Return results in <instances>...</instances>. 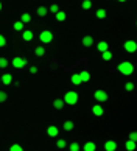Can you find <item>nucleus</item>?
<instances>
[{
  "instance_id": "obj_1",
  "label": "nucleus",
  "mask_w": 137,
  "mask_h": 151,
  "mask_svg": "<svg viewBox=\"0 0 137 151\" xmlns=\"http://www.w3.org/2000/svg\"><path fill=\"white\" fill-rule=\"evenodd\" d=\"M117 69H118L120 73L125 75V76H129V75L134 73V64L129 63V61H123V63H120L117 65Z\"/></svg>"
},
{
  "instance_id": "obj_2",
  "label": "nucleus",
  "mask_w": 137,
  "mask_h": 151,
  "mask_svg": "<svg viewBox=\"0 0 137 151\" xmlns=\"http://www.w3.org/2000/svg\"><path fill=\"white\" fill-rule=\"evenodd\" d=\"M62 100H64V103L68 104V106H75L78 103V93L75 91H68V92H66Z\"/></svg>"
},
{
  "instance_id": "obj_3",
  "label": "nucleus",
  "mask_w": 137,
  "mask_h": 151,
  "mask_svg": "<svg viewBox=\"0 0 137 151\" xmlns=\"http://www.w3.org/2000/svg\"><path fill=\"white\" fill-rule=\"evenodd\" d=\"M94 98H95L98 103H105V101H107V100H109V95H107L106 91H101V89H100V91H95Z\"/></svg>"
},
{
  "instance_id": "obj_4",
  "label": "nucleus",
  "mask_w": 137,
  "mask_h": 151,
  "mask_svg": "<svg viewBox=\"0 0 137 151\" xmlns=\"http://www.w3.org/2000/svg\"><path fill=\"white\" fill-rule=\"evenodd\" d=\"M39 39H41L42 44H50L51 41H53V33H51L50 30H44L41 35H39Z\"/></svg>"
},
{
  "instance_id": "obj_5",
  "label": "nucleus",
  "mask_w": 137,
  "mask_h": 151,
  "mask_svg": "<svg viewBox=\"0 0 137 151\" xmlns=\"http://www.w3.org/2000/svg\"><path fill=\"white\" fill-rule=\"evenodd\" d=\"M13 67H16V69H24V67L28 64V61L25 59V58H20V56H16L14 59H13Z\"/></svg>"
},
{
  "instance_id": "obj_6",
  "label": "nucleus",
  "mask_w": 137,
  "mask_h": 151,
  "mask_svg": "<svg viewBox=\"0 0 137 151\" xmlns=\"http://www.w3.org/2000/svg\"><path fill=\"white\" fill-rule=\"evenodd\" d=\"M123 48L126 50L128 53H136L137 52V42L136 41H126L123 44Z\"/></svg>"
},
{
  "instance_id": "obj_7",
  "label": "nucleus",
  "mask_w": 137,
  "mask_h": 151,
  "mask_svg": "<svg viewBox=\"0 0 137 151\" xmlns=\"http://www.w3.org/2000/svg\"><path fill=\"white\" fill-rule=\"evenodd\" d=\"M92 114H94L95 117H101L103 114H105V109H103V106H101L100 103H97V104L92 106Z\"/></svg>"
},
{
  "instance_id": "obj_8",
  "label": "nucleus",
  "mask_w": 137,
  "mask_h": 151,
  "mask_svg": "<svg viewBox=\"0 0 137 151\" xmlns=\"http://www.w3.org/2000/svg\"><path fill=\"white\" fill-rule=\"evenodd\" d=\"M0 83H3L5 86H9L11 83H13V75H9V73H5L0 76Z\"/></svg>"
},
{
  "instance_id": "obj_9",
  "label": "nucleus",
  "mask_w": 137,
  "mask_h": 151,
  "mask_svg": "<svg viewBox=\"0 0 137 151\" xmlns=\"http://www.w3.org/2000/svg\"><path fill=\"white\" fill-rule=\"evenodd\" d=\"M97 50H98V52H107V50H109V44H107L106 41H100L98 44H97Z\"/></svg>"
},
{
  "instance_id": "obj_10",
  "label": "nucleus",
  "mask_w": 137,
  "mask_h": 151,
  "mask_svg": "<svg viewBox=\"0 0 137 151\" xmlns=\"http://www.w3.org/2000/svg\"><path fill=\"white\" fill-rule=\"evenodd\" d=\"M105 150H106V151H115V150H117V142L107 140V142L105 143Z\"/></svg>"
},
{
  "instance_id": "obj_11",
  "label": "nucleus",
  "mask_w": 137,
  "mask_h": 151,
  "mask_svg": "<svg viewBox=\"0 0 137 151\" xmlns=\"http://www.w3.org/2000/svg\"><path fill=\"white\" fill-rule=\"evenodd\" d=\"M97 150V143L95 142H86L83 145V151H95Z\"/></svg>"
},
{
  "instance_id": "obj_12",
  "label": "nucleus",
  "mask_w": 137,
  "mask_h": 151,
  "mask_svg": "<svg viewBox=\"0 0 137 151\" xmlns=\"http://www.w3.org/2000/svg\"><path fill=\"white\" fill-rule=\"evenodd\" d=\"M81 42H83V45H84V47H92V45H94V37L87 35V36H84V37H83V41H81Z\"/></svg>"
},
{
  "instance_id": "obj_13",
  "label": "nucleus",
  "mask_w": 137,
  "mask_h": 151,
  "mask_svg": "<svg viewBox=\"0 0 137 151\" xmlns=\"http://www.w3.org/2000/svg\"><path fill=\"white\" fill-rule=\"evenodd\" d=\"M64 100L62 98H56V100H53V108L55 109H58V111H61L62 108H64Z\"/></svg>"
},
{
  "instance_id": "obj_14",
  "label": "nucleus",
  "mask_w": 137,
  "mask_h": 151,
  "mask_svg": "<svg viewBox=\"0 0 137 151\" xmlns=\"http://www.w3.org/2000/svg\"><path fill=\"white\" fill-rule=\"evenodd\" d=\"M47 134L50 137H58V134H59V129L56 126H48L47 128Z\"/></svg>"
},
{
  "instance_id": "obj_15",
  "label": "nucleus",
  "mask_w": 137,
  "mask_h": 151,
  "mask_svg": "<svg viewBox=\"0 0 137 151\" xmlns=\"http://www.w3.org/2000/svg\"><path fill=\"white\" fill-rule=\"evenodd\" d=\"M33 31L31 30H25L24 33H22V39H24V41H27V42H30V41H33Z\"/></svg>"
},
{
  "instance_id": "obj_16",
  "label": "nucleus",
  "mask_w": 137,
  "mask_h": 151,
  "mask_svg": "<svg viewBox=\"0 0 137 151\" xmlns=\"http://www.w3.org/2000/svg\"><path fill=\"white\" fill-rule=\"evenodd\" d=\"M79 78H81L83 83H89L90 81V73L87 70H83V72H79Z\"/></svg>"
},
{
  "instance_id": "obj_17",
  "label": "nucleus",
  "mask_w": 137,
  "mask_h": 151,
  "mask_svg": "<svg viewBox=\"0 0 137 151\" xmlns=\"http://www.w3.org/2000/svg\"><path fill=\"white\" fill-rule=\"evenodd\" d=\"M70 80H72V84H75V86H79V84L83 83L81 78H79V73H73Z\"/></svg>"
},
{
  "instance_id": "obj_18",
  "label": "nucleus",
  "mask_w": 137,
  "mask_h": 151,
  "mask_svg": "<svg viewBox=\"0 0 137 151\" xmlns=\"http://www.w3.org/2000/svg\"><path fill=\"white\" fill-rule=\"evenodd\" d=\"M136 147H137V143H136V142H133V140H129V139L126 140V143H125V148H126L128 151H134V150H136Z\"/></svg>"
},
{
  "instance_id": "obj_19",
  "label": "nucleus",
  "mask_w": 137,
  "mask_h": 151,
  "mask_svg": "<svg viewBox=\"0 0 137 151\" xmlns=\"http://www.w3.org/2000/svg\"><path fill=\"white\" fill-rule=\"evenodd\" d=\"M62 126H64V131H72V129H73V126H75V123H73L72 120H66Z\"/></svg>"
},
{
  "instance_id": "obj_20",
  "label": "nucleus",
  "mask_w": 137,
  "mask_h": 151,
  "mask_svg": "<svg viewBox=\"0 0 137 151\" xmlns=\"http://www.w3.org/2000/svg\"><path fill=\"white\" fill-rule=\"evenodd\" d=\"M95 16H97V19H106V9H105V8H100V9H97Z\"/></svg>"
},
{
  "instance_id": "obj_21",
  "label": "nucleus",
  "mask_w": 137,
  "mask_h": 151,
  "mask_svg": "<svg viewBox=\"0 0 137 151\" xmlns=\"http://www.w3.org/2000/svg\"><path fill=\"white\" fill-rule=\"evenodd\" d=\"M20 22H22V24H30V22H31V16L28 13H24L20 16Z\"/></svg>"
},
{
  "instance_id": "obj_22",
  "label": "nucleus",
  "mask_w": 137,
  "mask_h": 151,
  "mask_svg": "<svg viewBox=\"0 0 137 151\" xmlns=\"http://www.w3.org/2000/svg\"><path fill=\"white\" fill-rule=\"evenodd\" d=\"M48 13V8L47 6H39L37 8V16H41V17H45Z\"/></svg>"
},
{
  "instance_id": "obj_23",
  "label": "nucleus",
  "mask_w": 137,
  "mask_h": 151,
  "mask_svg": "<svg viewBox=\"0 0 137 151\" xmlns=\"http://www.w3.org/2000/svg\"><path fill=\"white\" fill-rule=\"evenodd\" d=\"M34 55H36V56H44V55H45V48L42 45L36 47V48H34Z\"/></svg>"
},
{
  "instance_id": "obj_24",
  "label": "nucleus",
  "mask_w": 137,
  "mask_h": 151,
  "mask_svg": "<svg viewBox=\"0 0 137 151\" xmlns=\"http://www.w3.org/2000/svg\"><path fill=\"white\" fill-rule=\"evenodd\" d=\"M55 16H56V20H58V22H64L66 20V13H64V11H61V9Z\"/></svg>"
},
{
  "instance_id": "obj_25",
  "label": "nucleus",
  "mask_w": 137,
  "mask_h": 151,
  "mask_svg": "<svg viewBox=\"0 0 137 151\" xmlns=\"http://www.w3.org/2000/svg\"><path fill=\"white\" fill-rule=\"evenodd\" d=\"M81 8H83L84 11L90 9V8H92V2H90V0H83V3H81Z\"/></svg>"
},
{
  "instance_id": "obj_26",
  "label": "nucleus",
  "mask_w": 137,
  "mask_h": 151,
  "mask_svg": "<svg viewBox=\"0 0 137 151\" xmlns=\"http://www.w3.org/2000/svg\"><path fill=\"white\" fill-rule=\"evenodd\" d=\"M68 150H70V151H79V150H81V147H79L78 142H72L70 145H68Z\"/></svg>"
},
{
  "instance_id": "obj_27",
  "label": "nucleus",
  "mask_w": 137,
  "mask_h": 151,
  "mask_svg": "<svg viewBox=\"0 0 137 151\" xmlns=\"http://www.w3.org/2000/svg\"><path fill=\"white\" fill-rule=\"evenodd\" d=\"M101 58H103V61H111L112 59V53L107 50V52H103L101 53Z\"/></svg>"
},
{
  "instance_id": "obj_28",
  "label": "nucleus",
  "mask_w": 137,
  "mask_h": 151,
  "mask_svg": "<svg viewBox=\"0 0 137 151\" xmlns=\"http://www.w3.org/2000/svg\"><path fill=\"white\" fill-rule=\"evenodd\" d=\"M56 147H58L59 150H62V148L67 147V142L64 140V139H58V140H56Z\"/></svg>"
},
{
  "instance_id": "obj_29",
  "label": "nucleus",
  "mask_w": 137,
  "mask_h": 151,
  "mask_svg": "<svg viewBox=\"0 0 137 151\" xmlns=\"http://www.w3.org/2000/svg\"><path fill=\"white\" fill-rule=\"evenodd\" d=\"M134 87H136V86H134V83H133V81H128L126 84H125V89H126L128 92H133V91H134Z\"/></svg>"
},
{
  "instance_id": "obj_30",
  "label": "nucleus",
  "mask_w": 137,
  "mask_h": 151,
  "mask_svg": "<svg viewBox=\"0 0 137 151\" xmlns=\"http://www.w3.org/2000/svg\"><path fill=\"white\" fill-rule=\"evenodd\" d=\"M9 151H24V148H22L19 143H14V145H11V147H9Z\"/></svg>"
},
{
  "instance_id": "obj_31",
  "label": "nucleus",
  "mask_w": 137,
  "mask_h": 151,
  "mask_svg": "<svg viewBox=\"0 0 137 151\" xmlns=\"http://www.w3.org/2000/svg\"><path fill=\"white\" fill-rule=\"evenodd\" d=\"M14 30L16 31H22V30H24V24H22L20 20L19 22H14Z\"/></svg>"
},
{
  "instance_id": "obj_32",
  "label": "nucleus",
  "mask_w": 137,
  "mask_h": 151,
  "mask_svg": "<svg viewBox=\"0 0 137 151\" xmlns=\"http://www.w3.org/2000/svg\"><path fill=\"white\" fill-rule=\"evenodd\" d=\"M48 11H50V13H53V14H56V13L59 11V6H58L56 3H53V5H51V6L48 8Z\"/></svg>"
},
{
  "instance_id": "obj_33",
  "label": "nucleus",
  "mask_w": 137,
  "mask_h": 151,
  "mask_svg": "<svg viewBox=\"0 0 137 151\" xmlns=\"http://www.w3.org/2000/svg\"><path fill=\"white\" fill-rule=\"evenodd\" d=\"M129 140H133V142H136L137 143V131H133V132H129Z\"/></svg>"
},
{
  "instance_id": "obj_34",
  "label": "nucleus",
  "mask_w": 137,
  "mask_h": 151,
  "mask_svg": "<svg viewBox=\"0 0 137 151\" xmlns=\"http://www.w3.org/2000/svg\"><path fill=\"white\" fill-rule=\"evenodd\" d=\"M8 59L6 58H0V67H2V69H5V67H8Z\"/></svg>"
},
{
  "instance_id": "obj_35",
  "label": "nucleus",
  "mask_w": 137,
  "mask_h": 151,
  "mask_svg": "<svg viewBox=\"0 0 137 151\" xmlns=\"http://www.w3.org/2000/svg\"><path fill=\"white\" fill-rule=\"evenodd\" d=\"M6 98H8V95H6V92L0 91V103H5V101H6Z\"/></svg>"
},
{
  "instance_id": "obj_36",
  "label": "nucleus",
  "mask_w": 137,
  "mask_h": 151,
  "mask_svg": "<svg viewBox=\"0 0 137 151\" xmlns=\"http://www.w3.org/2000/svg\"><path fill=\"white\" fill-rule=\"evenodd\" d=\"M5 45H6V39H5L3 35H0V48L5 47Z\"/></svg>"
},
{
  "instance_id": "obj_37",
  "label": "nucleus",
  "mask_w": 137,
  "mask_h": 151,
  "mask_svg": "<svg viewBox=\"0 0 137 151\" xmlns=\"http://www.w3.org/2000/svg\"><path fill=\"white\" fill-rule=\"evenodd\" d=\"M30 73H33V75L37 73V67H36V65H31V67H30Z\"/></svg>"
},
{
  "instance_id": "obj_38",
  "label": "nucleus",
  "mask_w": 137,
  "mask_h": 151,
  "mask_svg": "<svg viewBox=\"0 0 137 151\" xmlns=\"http://www.w3.org/2000/svg\"><path fill=\"white\" fill-rule=\"evenodd\" d=\"M117 2H126V0H117Z\"/></svg>"
},
{
  "instance_id": "obj_39",
  "label": "nucleus",
  "mask_w": 137,
  "mask_h": 151,
  "mask_svg": "<svg viewBox=\"0 0 137 151\" xmlns=\"http://www.w3.org/2000/svg\"><path fill=\"white\" fill-rule=\"evenodd\" d=\"M0 11H2V2H0Z\"/></svg>"
},
{
  "instance_id": "obj_40",
  "label": "nucleus",
  "mask_w": 137,
  "mask_h": 151,
  "mask_svg": "<svg viewBox=\"0 0 137 151\" xmlns=\"http://www.w3.org/2000/svg\"><path fill=\"white\" fill-rule=\"evenodd\" d=\"M136 27H137V22H136Z\"/></svg>"
}]
</instances>
